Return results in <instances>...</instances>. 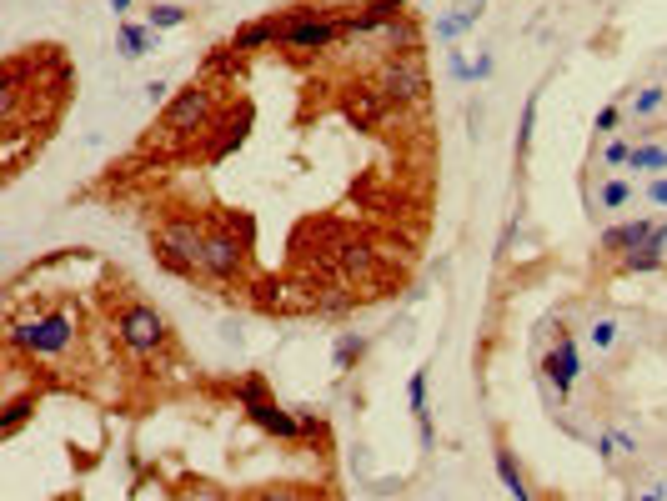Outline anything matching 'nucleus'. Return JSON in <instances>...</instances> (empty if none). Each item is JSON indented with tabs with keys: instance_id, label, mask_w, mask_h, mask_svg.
<instances>
[{
	"instance_id": "obj_1",
	"label": "nucleus",
	"mask_w": 667,
	"mask_h": 501,
	"mask_svg": "<svg viewBox=\"0 0 667 501\" xmlns=\"http://www.w3.org/2000/svg\"><path fill=\"white\" fill-rule=\"evenodd\" d=\"M201 251H206V231L196 226V216H166L156 226V261L176 276H201Z\"/></svg>"
},
{
	"instance_id": "obj_2",
	"label": "nucleus",
	"mask_w": 667,
	"mask_h": 501,
	"mask_svg": "<svg viewBox=\"0 0 667 501\" xmlns=\"http://www.w3.org/2000/svg\"><path fill=\"white\" fill-rule=\"evenodd\" d=\"M377 91L392 101V106H422L427 101V66L417 51H387L382 66H377Z\"/></svg>"
},
{
	"instance_id": "obj_3",
	"label": "nucleus",
	"mask_w": 667,
	"mask_h": 501,
	"mask_svg": "<svg viewBox=\"0 0 667 501\" xmlns=\"http://www.w3.org/2000/svg\"><path fill=\"white\" fill-rule=\"evenodd\" d=\"M76 341V316L71 311H46V316H31L26 326H11V346L26 351L31 361L36 356H61L71 351Z\"/></svg>"
},
{
	"instance_id": "obj_4",
	"label": "nucleus",
	"mask_w": 667,
	"mask_h": 501,
	"mask_svg": "<svg viewBox=\"0 0 667 501\" xmlns=\"http://www.w3.org/2000/svg\"><path fill=\"white\" fill-rule=\"evenodd\" d=\"M236 401L246 406V416L266 431V436H281V441H296L306 426H301V411H286V406H276L271 396H266V381L261 376H246L241 386H236Z\"/></svg>"
},
{
	"instance_id": "obj_5",
	"label": "nucleus",
	"mask_w": 667,
	"mask_h": 501,
	"mask_svg": "<svg viewBox=\"0 0 667 501\" xmlns=\"http://www.w3.org/2000/svg\"><path fill=\"white\" fill-rule=\"evenodd\" d=\"M211 116H216V91H211L206 81H191V86H186V91H176V101L166 106L161 131L181 141V136L206 131V126H211Z\"/></svg>"
},
{
	"instance_id": "obj_6",
	"label": "nucleus",
	"mask_w": 667,
	"mask_h": 501,
	"mask_svg": "<svg viewBox=\"0 0 667 501\" xmlns=\"http://www.w3.org/2000/svg\"><path fill=\"white\" fill-rule=\"evenodd\" d=\"M116 336H121L136 356H151V351H161V346L171 341V326H166V316H161L156 306H146V301H126L121 316H116Z\"/></svg>"
},
{
	"instance_id": "obj_7",
	"label": "nucleus",
	"mask_w": 667,
	"mask_h": 501,
	"mask_svg": "<svg viewBox=\"0 0 667 501\" xmlns=\"http://www.w3.org/2000/svg\"><path fill=\"white\" fill-rule=\"evenodd\" d=\"M246 271V241L221 226V231H206V251H201V276L206 281H236Z\"/></svg>"
},
{
	"instance_id": "obj_8",
	"label": "nucleus",
	"mask_w": 667,
	"mask_h": 501,
	"mask_svg": "<svg viewBox=\"0 0 667 501\" xmlns=\"http://www.w3.org/2000/svg\"><path fill=\"white\" fill-rule=\"evenodd\" d=\"M577 371H582V361H577V341H572V331H562V326H557V341H552V351L542 356V376H547V386L557 391V401H567V396H572Z\"/></svg>"
},
{
	"instance_id": "obj_9",
	"label": "nucleus",
	"mask_w": 667,
	"mask_h": 501,
	"mask_svg": "<svg viewBox=\"0 0 667 501\" xmlns=\"http://www.w3.org/2000/svg\"><path fill=\"white\" fill-rule=\"evenodd\" d=\"M281 31H286V11L281 16H261V21H251V26H241L221 51L226 56H246V51H266V46H281Z\"/></svg>"
},
{
	"instance_id": "obj_10",
	"label": "nucleus",
	"mask_w": 667,
	"mask_h": 501,
	"mask_svg": "<svg viewBox=\"0 0 667 501\" xmlns=\"http://www.w3.org/2000/svg\"><path fill=\"white\" fill-rule=\"evenodd\" d=\"M407 16V0H367V6L357 11L352 6V16H347V36H372V31H387L392 21H402Z\"/></svg>"
},
{
	"instance_id": "obj_11",
	"label": "nucleus",
	"mask_w": 667,
	"mask_h": 501,
	"mask_svg": "<svg viewBox=\"0 0 667 501\" xmlns=\"http://www.w3.org/2000/svg\"><path fill=\"white\" fill-rule=\"evenodd\" d=\"M652 231H657V221H647V216H637V221H622V226L602 231L597 251H602V256H627V251L647 246V241H652Z\"/></svg>"
},
{
	"instance_id": "obj_12",
	"label": "nucleus",
	"mask_w": 667,
	"mask_h": 501,
	"mask_svg": "<svg viewBox=\"0 0 667 501\" xmlns=\"http://www.w3.org/2000/svg\"><path fill=\"white\" fill-rule=\"evenodd\" d=\"M492 461H497V476H502V486L512 491V501H537V491L527 486V471L517 466V456H512V446H507V441H497Z\"/></svg>"
},
{
	"instance_id": "obj_13",
	"label": "nucleus",
	"mask_w": 667,
	"mask_h": 501,
	"mask_svg": "<svg viewBox=\"0 0 667 501\" xmlns=\"http://www.w3.org/2000/svg\"><path fill=\"white\" fill-rule=\"evenodd\" d=\"M116 51H121L126 61H141V56L161 51V31H151V26H136V21H126V26L116 31Z\"/></svg>"
},
{
	"instance_id": "obj_14",
	"label": "nucleus",
	"mask_w": 667,
	"mask_h": 501,
	"mask_svg": "<svg viewBox=\"0 0 667 501\" xmlns=\"http://www.w3.org/2000/svg\"><path fill=\"white\" fill-rule=\"evenodd\" d=\"M482 6H487V0H457L452 16L437 21V41H457V36H467V31L482 21Z\"/></svg>"
},
{
	"instance_id": "obj_15",
	"label": "nucleus",
	"mask_w": 667,
	"mask_h": 501,
	"mask_svg": "<svg viewBox=\"0 0 667 501\" xmlns=\"http://www.w3.org/2000/svg\"><path fill=\"white\" fill-rule=\"evenodd\" d=\"M407 401H412V416H417V436H422V446H432V401H427V366H422V371H412Z\"/></svg>"
},
{
	"instance_id": "obj_16",
	"label": "nucleus",
	"mask_w": 667,
	"mask_h": 501,
	"mask_svg": "<svg viewBox=\"0 0 667 501\" xmlns=\"http://www.w3.org/2000/svg\"><path fill=\"white\" fill-rule=\"evenodd\" d=\"M331 266H337L342 276H367L377 266V251L367 241H347L342 251H331Z\"/></svg>"
},
{
	"instance_id": "obj_17",
	"label": "nucleus",
	"mask_w": 667,
	"mask_h": 501,
	"mask_svg": "<svg viewBox=\"0 0 667 501\" xmlns=\"http://www.w3.org/2000/svg\"><path fill=\"white\" fill-rule=\"evenodd\" d=\"M362 356H367V336L362 331H342L337 346H331V366H337V371H352Z\"/></svg>"
},
{
	"instance_id": "obj_18",
	"label": "nucleus",
	"mask_w": 667,
	"mask_h": 501,
	"mask_svg": "<svg viewBox=\"0 0 667 501\" xmlns=\"http://www.w3.org/2000/svg\"><path fill=\"white\" fill-rule=\"evenodd\" d=\"M617 271H622V276H647V271H662V256L647 251V246H637V251L617 256Z\"/></svg>"
},
{
	"instance_id": "obj_19",
	"label": "nucleus",
	"mask_w": 667,
	"mask_h": 501,
	"mask_svg": "<svg viewBox=\"0 0 667 501\" xmlns=\"http://www.w3.org/2000/svg\"><path fill=\"white\" fill-rule=\"evenodd\" d=\"M617 336H622V326H617L612 316H597V321L587 326V346H592V351H612Z\"/></svg>"
},
{
	"instance_id": "obj_20",
	"label": "nucleus",
	"mask_w": 667,
	"mask_h": 501,
	"mask_svg": "<svg viewBox=\"0 0 667 501\" xmlns=\"http://www.w3.org/2000/svg\"><path fill=\"white\" fill-rule=\"evenodd\" d=\"M537 91L527 96V106H522V126H517V161H527V146H532V131H537Z\"/></svg>"
},
{
	"instance_id": "obj_21",
	"label": "nucleus",
	"mask_w": 667,
	"mask_h": 501,
	"mask_svg": "<svg viewBox=\"0 0 667 501\" xmlns=\"http://www.w3.org/2000/svg\"><path fill=\"white\" fill-rule=\"evenodd\" d=\"M632 171H667V146H632Z\"/></svg>"
},
{
	"instance_id": "obj_22",
	"label": "nucleus",
	"mask_w": 667,
	"mask_h": 501,
	"mask_svg": "<svg viewBox=\"0 0 667 501\" xmlns=\"http://www.w3.org/2000/svg\"><path fill=\"white\" fill-rule=\"evenodd\" d=\"M146 26H151V31H176V26H186V11H181V6H151Z\"/></svg>"
},
{
	"instance_id": "obj_23",
	"label": "nucleus",
	"mask_w": 667,
	"mask_h": 501,
	"mask_svg": "<svg viewBox=\"0 0 667 501\" xmlns=\"http://www.w3.org/2000/svg\"><path fill=\"white\" fill-rule=\"evenodd\" d=\"M662 101H667V91H662V86H647V91L632 96V116H637V121H642V116H657Z\"/></svg>"
},
{
	"instance_id": "obj_24",
	"label": "nucleus",
	"mask_w": 667,
	"mask_h": 501,
	"mask_svg": "<svg viewBox=\"0 0 667 501\" xmlns=\"http://www.w3.org/2000/svg\"><path fill=\"white\" fill-rule=\"evenodd\" d=\"M627 201H632V186H627V181H607V186L597 191V206H602V211H622Z\"/></svg>"
},
{
	"instance_id": "obj_25",
	"label": "nucleus",
	"mask_w": 667,
	"mask_h": 501,
	"mask_svg": "<svg viewBox=\"0 0 667 501\" xmlns=\"http://www.w3.org/2000/svg\"><path fill=\"white\" fill-rule=\"evenodd\" d=\"M246 501H306V486H261Z\"/></svg>"
},
{
	"instance_id": "obj_26",
	"label": "nucleus",
	"mask_w": 667,
	"mask_h": 501,
	"mask_svg": "<svg viewBox=\"0 0 667 501\" xmlns=\"http://www.w3.org/2000/svg\"><path fill=\"white\" fill-rule=\"evenodd\" d=\"M627 161H632V146H627V141H607L602 166H627Z\"/></svg>"
},
{
	"instance_id": "obj_27",
	"label": "nucleus",
	"mask_w": 667,
	"mask_h": 501,
	"mask_svg": "<svg viewBox=\"0 0 667 501\" xmlns=\"http://www.w3.org/2000/svg\"><path fill=\"white\" fill-rule=\"evenodd\" d=\"M447 71H452V81H472V66L462 51H447Z\"/></svg>"
},
{
	"instance_id": "obj_28",
	"label": "nucleus",
	"mask_w": 667,
	"mask_h": 501,
	"mask_svg": "<svg viewBox=\"0 0 667 501\" xmlns=\"http://www.w3.org/2000/svg\"><path fill=\"white\" fill-rule=\"evenodd\" d=\"M617 121H622V106H602L597 121H592V131H617Z\"/></svg>"
},
{
	"instance_id": "obj_29",
	"label": "nucleus",
	"mask_w": 667,
	"mask_h": 501,
	"mask_svg": "<svg viewBox=\"0 0 667 501\" xmlns=\"http://www.w3.org/2000/svg\"><path fill=\"white\" fill-rule=\"evenodd\" d=\"M647 201H652V206H662V211H667V171H662V176H652V181H647Z\"/></svg>"
},
{
	"instance_id": "obj_30",
	"label": "nucleus",
	"mask_w": 667,
	"mask_h": 501,
	"mask_svg": "<svg viewBox=\"0 0 667 501\" xmlns=\"http://www.w3.org/2000/svg\"><path fill=\"white\" fill-rule=\"evenodd\" d=\"M647 251H657V256L667 251V221H657V231H652V241H647Z\"/></svg>"
},
{
	"instance_id": "obj_31",
	"label": "nucleus",
	"mask_w": 667,
	"mask_h": 501,
	"mask_svg": "<svg viewBox=\"0 0 667 501\" xmlns=\"http://www.w3.org/2000/svg\"><path fill=\"white\" fill-rule=\"evenodd\" d=\"M487 76H492V56L482 51V56H477V66H472V81H487Z\"/></svg>"
},
{
	"instance_id": "obj_32",
	"label": "nucleus",
	"mask_w": 667,
	"mask_h": 501,
	"mask_svg": "<svg viewBox=\"0 0 667 501\" xmlns=\"http://www.w3.org/2000/svg\"><path fill=\"white\" fill-rule=\"evenodd\" d=\"M166 91H171L166 81H151V86H146V96H151V106H161V101H166Z\"/></svg>"
},
{
	"instance_id": "obj_33",
	"label": "nucleus",
	"mask_w": 667,
	"mask_h": 501,
	"mask_svg": "<svg viewBox=\"0 0 667 501\" xmlns=\"http://www.w3.org/2000/svg\"><path fill=\"white\" fill-rule=\"evenodd\" d=\"M131 6H136V0H111V11H116V16H126Z\"/></svg>"
},
{
	"instance_id": "obj_34",
	"label": "nucleus",
	"mask_w": 667,
	"mask_h": 501,
	"mask_svg": "<svg viewBox=\"0 0 667 501\" xmlns=\"http://www.w3.org/2000/svg\"><path fill=\"white\" fill-rule=\"evenodd\" d=\"M637 501H667V496H657V491H647V496H637Z\"/></svg>"
}]
</instances>
